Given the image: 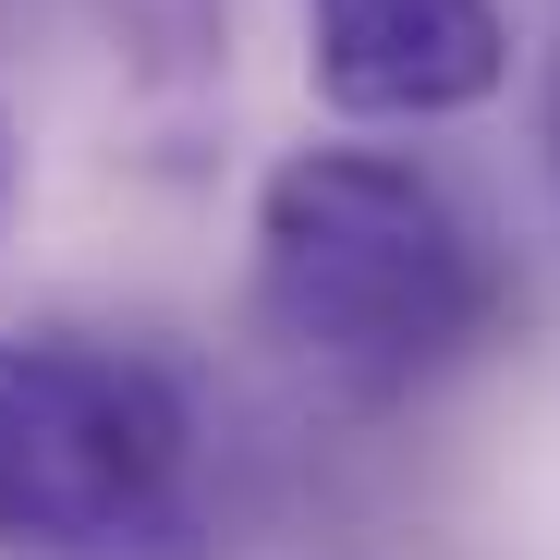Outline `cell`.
<instances>
[{"label":"cell","instance_id":"1","mask_svg":"<svg viewBox=\"0 0 560 560\" xmlns=\"http://www.w3.org/2000/svg\"><path fill=\"white\" fill-rule=\"evenodd\" d=\"M256 317L353 402H402L500 329V256L439 171L390 147H293L256 183Z\"/></svg>","mask_w":560,"mask_h":560},{"label":"cell","instance_id":"2","mask_svg":"<svg viewBox=\"0 0 560 560\" xmlns=\"http://www.w3.org/2000/svg\"><path fill=\"white\" fill-rule=\"evenodd\" d=\"M208 439L159 353L13 329L0 341V560H208Z\"/></svg>","mask_w":560,"mask_h":560},{"label":"cell","instance_id":"3","mask_svg":"<svg viewBox=\"0 0 560 560\" xmlns=\"http://www.w3.org/2000/svg\"><path fill=\"white\" fill-rule=\"evenodd\" d=\"M500 0H305V85L341 122H451L500 98Z\"/></svg>","mask_w":560,"mask_h":560},{"label":"cell","instance_id":"4","mask_svg":"<svg viewBox=\"0 0 560 560\" xmlns=\"http://www.w3.org/2000/svg\"><path fill=\"white\" fill-rule=\"evenodd\" d=\"M13 183L25 171H13V122H0V232H13Z\"/></svg>","mask_w":560,"mask_h":560}]
</instances>
